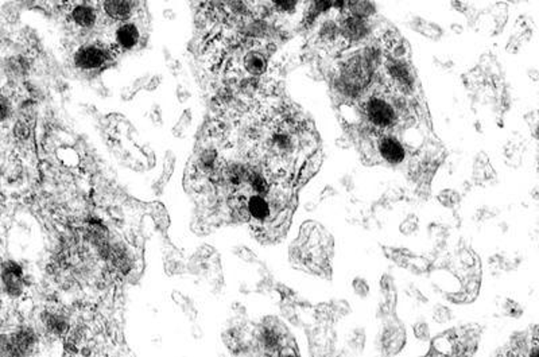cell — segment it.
Instances as JSON below:
<instances>
[{"instance_id": "20", "label": "cell", "mask_w": 539, "mask_h": 357, "mask_svg": "<svg viewBox=\"0 0 539 357\" xmlns=\"http://www.w3.org/2000/svg\"><path fill=\"white\" fill-rule=\"evenodd\" d=\"M54 1L61 3V4H69V3H71V0H54Z\"/></svg>"}, {"instance_id": "13", "label": "cell", "mask_w": 539, "mask_h": 357, "mask_svg": "<svg viewBox=\"0 0 539 357\" xmlns=\"http://www.w3.org/2000/svg\"><path fill=\"white\" fill-rule=\"evenodd\" d=\"M336 4V0H312L310 8L308 11L309 22H313L321 14H326L328 11L333 10Z\"/></svg>"}, {"instance_id": "6", "label": "cell", "mask_w": 539, "mask_h": 357, "mask_svg": "<svg viewBox=\"0 0 539 357\" xmlns=\"http://www.w3.org/2000/svg\"><path fill=\"white\" fill-rule=\"evenodd\" d=\"M387 75L390 76L398 89L400 91H412L413 88V75L409 65L400 60H390L387 61Z\"/></svg>"}, {"instance_id": "19", "label": "cell", "mask_w": 539, "mask_h": 357, "mask_svg": "<svg viewBox=\"0 0 539 357\" xmlns=\"http://www.w3.org/2000/svg\"><path fill=\"white\" fill-rule=\"evenodd\" d=\"M164 18H165L166 21H174V19L177 18V15H175L174 10H172V8H166V10H164Z\"/></svg>"}, {"instance_id": "9", "label": "cell", "mask_w": 539, "mask_h": 357, "mask_svg": "<svg viewBox=\"0 0 539 357\" xmlns=\"http://www.w3.org/2000/svg\"><path fill=\"white\" fill-rule=\"evenodd\" d=\"M245 208L248 217L255 221L265 223L271 217V204L263 194L251 196L245 201Z\"/></svg>"}, {"instance_id": "15", "label": "cell", "mask_w": 539, "mask_h": 357, "mask_svg": "<svg viewBox=\"0 0 539 357\" xmlns=\"http://www.w3.org/2000/svg\"><path fill=\"white\" fill-rule=\"evenodd\" d=\"M45 324L49 328L50 332L57 333V334H62L68 329L67 321L62 317L55 315V314H49L45 320Z\"/></svg>"}, {"instance_id": "8", "label": "cell", "mask_w": 539, "mask_h": 357, "mask_svg": "<svg viewBox=\"0 0 539 357\" xmlns=\"http://www.w3.org/2000/svg\"><path fill=\"white\" fill-rule=\"evenodd\" d=\"M141 39V31L132 22L122 24L115 31V45L122 51L134 49Z\"/></svg>"}, {"instance_id": "11", "label": "cell", "mask_w": 539, "mask_h": 357, "mask_svg": "<svg viewBox=\"0 0 539 357\" xmlns=\"http://www.w3.org/2000/svg\"><path fill=\"white\" fill-rule=\"evenodd\" d=\"M243 65L251 76H260L267 69V57L259 51H249L245 55Z\"/></svg>"}, {"instance_id": "18", "label": "cell", "mask_w": 539, "mask_h": 357, "mask_svg": "<svg viewBox=\"0 0 539 357\" xmlns=\"http://www.w3.org/2000/svg\"><path fill=\"white\" fill-rule=\"evenodd\" d=\"M159 82H161V76L152 77V80L146 85V89H148V91H154V89L159 85Z\"/></svg>"}, {"instance_id": "7", "label": "cell", "mask_w": 539, "mask_h": 357, "mask_svg": "<svg viewBox=\"0 0 539 357\" xmlns=\"http://www.w3.org/2000/svg\"><path fill=\"white\" fill-rule=\"evenodd\" d=\"M103 10L105 15L116 22H127L135 10L134 0H104Z\"/></svg>"}, {"instance_id": "3", "label": "cell", "mask_w": 539, "mask_h": 357, "mask_svg": "<svg viewBox=\"0 0 539 357\" xmlns=\"http://www.w3.org/2000/svg\"><path fill=\"white\" fill-rule=\"evenodd\" d=\"M109 55L108 51L98 45H87L74 54V65L82 71H94L101 68Z\"/></svg>"}, {"instance_id": "14", "label": "cell", "mask_w": 539, "mask_h": 357, "mask_svg": "<svg viewBox=\"0 0 539 357\" xmlns=\"http://www.w3.org/2000/svg\"><path fill=\"white\" fill-rule=\"evenodd\" d=\"M319 38L324 41V42H336L339 38H342L340 35V30H339V25L333 21H326L324 22L321 28H319Z\"/></svg>"}, {"instance_id": "2", "label": "cell", "mask_w": 539, "mask_h": 357, "mask_svg": "<svg viewBox=\"0 0 539 357\" xmlns=\"http://www.w3.org/2000/svg\"><path fill=\"white\" fill-rule=\"evenodd\" d=\"M340 35L345 42H360L371 34V25L368 19L343 12L339 21Z\"/></svg>"}, {"instance_id": "10", "label": "cell", "mask_w": 539, "mask_h": 357, "mask_svg": "<svg viewBox=\"0 0 539 357\" xmlns=\"http://www.w3.org/2000/svg\"><path fill=\"white\" fill-rule=\"evenodd\" d=\"M71 18H72V22L74 25H77L81 28H91L96 25L98 12L92 6H89L87 3H77L72 7Z\"/></svg>"}, {"instance_id": "4", "label": "cell", "mask_w": 539, "mask_h": 357, "mask_svg": "<svg viewBox=\"0 0 539 357\" xmlns=\"http://www.w3.org/2000/svg\"><path fill=\"white\" fill-rule=\"evenodd\" d=\"M378 153L390 165H399L406 158V149L403 143L394 135L382 134L376 142Z\"/></svg>"}, {"instance_id": "17", "label": "cell", "mask_w": 539, "mask_h": 357, "mask_svg": "<svg viewBox=\"0 0 539 357\" xmlns=\"http://www.w3.org/2000/svg\"><path fill=\"white\" fill-rule=\"evenodd\" d=\"M10 112H11L10 102H8V100H7L6 98L0 96V122L6 120V119L10 116Z\"/></svg>"}, {"instance_id": "12", "label": "cell", "mask_w": 539, "mask_h": 357, "mask_svg": "<svg viewBox=\"0 0 539 357\" xmlns=\"http://www.w3.org/2000/svg\"><path fill=\"white\" fill-rule=\"evenodd\" d=\"M345 12L369 19L375 14V6L371 0H345Z\"/></svg>"}, {"instance_id": "1", "label": "cell", "mask_w": 539, "mask_h": 357, "mask_svg": "<svg viewBox=\"0 0 539 357\" xmlns=\"http://www.w3.org/2000/svg\"><path fill=\"white\" fill-rule=\"evenodd\" d=\"M363 113L368 125L383 134L398 125L399 102L383 93H373L363 104Z\"/></svg>"}, {"instance_id": "16", "label": "cell", "mask_w": 539, "mask_h": 357, "mask_svg": "<svg viewBox=\"0 0 539 357\" xmlns=\"http://www.w3.org/2000/svg\"><path fill=\"white\" fill-rule=\"evenodd\" d=\"M270 3L278 12L292 14L297 10L299 0H270Z\"/></svg>"}, {"instance_id": "5", "label": "cell", "mask_w": 539, "mask_h": 357, "mask_svg": "<svg viewBox=\"0 0 539 357\" xmlns=\"http://www.w3.org/2000/svg\"><path fill=\"white\" fill-rule=\"evenodd\" d=\"M1 282L4 290L11 297H18L24 291V286H25L22 267L12 260L6 262L1 266Z\"/></svg>"}]
</instances>
